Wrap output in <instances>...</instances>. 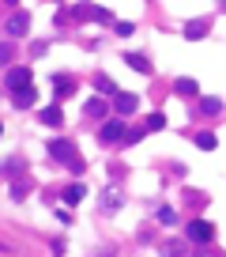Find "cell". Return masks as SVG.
I'll list each match as a JSON object with an SVG mask.
<instances>
[{
    "mask_svg": "<svg viewBox=\"0 0 226 257\" xmlns=\"http://www.w3.org/2000/svg\"><path fill=\"white\" fill-rule=\"evenodd\" d=\"M49 152H53V159H60V163H72V170H83V163H79V159H75V148L68 144V140H53L49 144Z\"/></svg>",
    "mask_w": 226,
    "mask_h": 257,
    "instance_id": "6da1fadb",
    "label": "cell"
},
{
    "mask_svg": "<svg viewBox=\"0 0 226 257\" xmlns=\"http://www.w3.org/2000/svg\"><path fill=\"white\" fill-rule=\"evenodd\" d=\"M189 238H193L196 246H208V242L215 238V227L204 223V220H193V223H189Z\"/></svg>",
    "mask_w": 226,
    "mask_h": 257,
    "instance_id": "7a4b0ae2",
    "label": "cell"
},
{
    "mask_svg": "<svg viewBox=\"0 0 226 257\" xmlns=\"http://www.w3.org/2000/svg\"><path fill=\"white\" fill-rule=\"evenodd\" d=\"M4 84H8V91H23V87H30V72L26 68H11L8 76H4Z\"/></svg>",
    "mask_w": 226,
    "mask_h": 257,
    "instance_id": "3957f363",
    "label": "cell"
},
{
    "mask_svg": "<svg viewBox=\"0 0 226 257\" xmlns=\"http://www.w3.org/2000/svg\"><path fill=\"white\" fill-rule=\"evenodd\" d=\"M26 23H30V16H26V12H15V16L8 19V34H11V38L26 34Z\"/></svg>",
    "mask_w": 226,
    "mask_h": 257,
    "instance_id": "277c9868",
    "label": "cell"
},
{
    "mask_svg": "<svg viewBox=\"0 0 226 257\" xmlns=\"http://www.w3.org/2000/svg\"><path fill=\"white\" fill-rule=\"evenodd\" d=\"M106 144H113V140H121L125 136V121H109V125H102V132H98Z\"/></svg>",
    "mask_w": 226,
    "mask_h": 257,
    "instance_id": "5b68a950",
    "label": "cell"
},
{
    "mask_svg": "<svg viewBox=\"0 0 226 257\" xmlns=\"http://www.w3.org/2000/svg\"><path fill=\"white\" fill-rule=\"evenodd\" d=\"M113 106H117L121 114H136V106H140V98H136V94H113Z\"/></svg>",
    "mask_w": 226,
    "mask_h": 257,
    "instance_id": "8992f818",
    "label": "cell"
},
{
    "mask_svg": "<svg viewBox=\"0 0 226 257\" xmlns=\"http://www.w3.org/2000/svg\"><path fill=\"white\" fill-rule=\"evenodd\" d=\"M34 98H38V94H34V87H23V91H15V106H19V110L34 106Z\"/></svg>",
    "mask_w": 226,
    "mask_h": 257,
    "instance_id": "52a82bcc",
    "label": "cell"
},
{
    "mask_svg": "<svg viewBox=\"0 0 226 257\" xmlns=\"http://www.w3.org/2000/svg\"><path fill=\"white\" fill-rule=\"evenodd\" d=\"M102 204H106L109 212H117V208H121V193H117V189H106V193H102Z\"/></svg>",
    "mask_w": 226,
    "mask_h": 257,
    "instance_id": "ba28073f",
    "label": "cell"
},
{
    "mask_svg": "<svg viewBox=\"0 0 226 257\" xmlns=\"http://www.w3.org/2000/svg\"><path fill=\"white\" fill-rule=\"evenodd\" d=\"M177 94H185V98H193V94H200L196 80H177Z\"/></svg>",
    "mask_w": 226,
    "mask_h": 257,
    "instance_id": "9c48e42d",
    "label": "cell"
},
{
    "mask_svg": "<svg viewBox=\"0 0 226 257\" xmlns=\"http://www.w3.org/2000/svg\"><path fill=\"white\" fill-rule=\"evenodd\" d=\"M128 64H132L136 72H143V76H151V64H147V57H140V53H132V57H125Z\"/></svg>",
    "mask_w": 226,
    "mask_h": 257,
    "instance_id": "30bf717a",
    "label": "cell"
},
{
    "mask_svg": "<svg viewBox=\"0 0 226 257\" xmlns=\"http://www.w3.org/2000/svg\"><path fill=\"white\" fill-rule=\"evenodd\" d=\"M83 200V186H68L64 189V204H79Z\"/></svg>",
    "mask_w": 226,
    "mask_h": 257,
    "instance_id": "8fae6325",
    "label": "cell"
},
{
    "mask_svg": "<svg viewBox=\"0 0 226 257\" xmlns=\"http://www.w3.org/2000/svg\"><path fill=\"white\" fill-rule=\"evenodd\" d=\"M38 118H42L45 125H60V110H57V106H45V110L38 114Z\"/></svg>",
    "mask_w": 226,
    "mask_h": 257,
    "instance_id": "7c38bea8",
    "label": "cell"
},
{
    "mask_svg": "<svg viewBox=\"0 0 226 257\" xmlns=\"http://www.w3.org/2000/svg\"><path fill=\"white\" fill-rule=\"evenodd\" d=\"M102 114H106V102H102V98H91V102H87V118H102Z\"/></svg>",
    "mask_w": 226,
    "mask_h": 257,
    "instance_id": "4fadbf2b",
    "label": "cell"
},
{
    "mask_svg": "<svg viewBox=\"0 0 226 257\" xmlns=\"http://www.w3.org/2000/svg\"><path fill=\"white\" fill-rule=\"evenodd\" d=\"M185 34H189V38H204V34H208V23H189V26H185Z\"/></svg>",
    "mask_w": 226,
    "mask_h": 257,
    "instance_id": "5bb4252c",
    "label": "cell"
},
{
    "mask_svg": "<svg viewBox=\"0 0 226 257\" xmlns=\"http://www.w3.org/2000/svg\"><path fill=\"white\" fill-rule=\"evenodd\" d=\"M94 87H102L106 94H117V87H113V80H109V76H98V80H94Z\"/></svg>",
    "mask_w": 226,
    "mask_h": 257,
    "instance_id": "9a60e30c",
    "label": "cell"
},
{
    "mask_svg": "<svg viewBox=\"0 0 226 257\" xmlns=\"http://www.w3.org/2000/svg\"><path fill=\"white\" fill-rule=\"evenodd\" d=\"M162 257H185V250L177 246V242H166V246H162Z\"/></svg>",
    "mask_w": 226,
    "mask_h": 257,
    "instance_id": "2e32d148",
    "label": "cell"
},
{
    "mask_svg": "<svg viewBox=\"0 0 226 257\" xmlns=\"http://www.w3.org/2000/svg\"><path fill=\"white\" fill-rule=\"evenodd\" d=\"M162 125H166V118H162V114L155 110V114H151V118H147V128H162Z\"/></svg>",
    "mask_w": 226,
    "mask_h": 257,
    "instance_id": "e0dca14e",
    "label": "cell"
},
{
    "mask_svg": "<svg viewBox=\"0 0 226 257\" xmlns=\"http://www.w3.org/2000/svg\"><path fill=\"white\" fill-rule=\"evenodd\" d=\"M196 144H200V148H208V152H211V148H215V136H211V132H200V136H196Z\"/></svg>",
    "mask_w": 226,
    "mask_h": 257,
    "instance_id": "ac0fdd59",
    "label": "cell"
},
{
    "mask_svg": "<svg viewBox=\"0 0 226 257\" xmlns=\"http://www.w3.org/2000/svg\"><path fill=\"white\" fill-rule=\"evenodd\" d=\"M200 110H204V114H219V98H204Z\"/></svg>",
    "mask_w": 226,
    "mask_h": 257,
    "instance_id": "d6986e66",
    "label": "cell"
},
{
    "mask_svg": "<svg viewBox=\"0 0 226 257\" xmlns=\"http://www.w3.org/2000/svg\"><path fill=\"white\" fill-rule=\"evenodd\" d=\"M159 220H162V223H166V227H170V223H177V216L170 212V208H162V212H159Z\"/></svg>",
    "mask_w": 226,
    "mask_h": 257,
    "instance_id": "ffe728a7",
    "label": "cell"
},
{
    "mask_svg": "<svg viewBox=\"0 0 226 257\" xmlns=\"http://www.w3.org/2000/svg\"><path fill=\"white\" fill-rule=\"evenodd\" d=\"M4 57H8V46H0V60H4Z\"/></svg>",
    "mask_w": 226,
    "mask_h": 257,
    "instance_id": "44dd1931",
    "label": "cell"
}]
</instances>
